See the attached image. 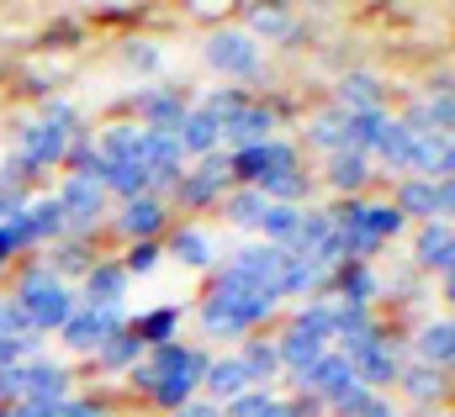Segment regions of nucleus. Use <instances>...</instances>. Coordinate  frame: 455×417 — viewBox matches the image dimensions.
Wrapping results in <instances>:
<instances>
[{"instance_id":"nucleus-1","label":"nucleus","mask_w":455,"mask_h":417,"mask_svg":"<svg viewBox=\"0 0 455 417\" xmlns=\"http://www.w3.org/2000/svg\"><path fill=\"white\" fill-rule=\"evenodd\" d=\"M228 169H233V180H243L249 191H259V185H270V180H281V175H291L302 164H297L291 143H254V148L228 153Z\"/></svg>"},{"instance_id":"nucleus-2","label":"nucleus","mask_w":455,"mask_h":417,"mask_svg":"<svg viewBox=\"0 0 455 417\" xmlns=\"http://www.w3.org/2000/svg\"><path fill=\"white\" fill-rule=\"evenodd\" d=\"M59 333H64L69 349L96 354L101 343H112L116 333H122V312H116V307H75V317H69Z\"/></svg>"},{"instance_id":"nucleus-3","label":"nucleus","mask_w":455,"mask_h":417,"mask_svg":"<svg viewBox=\"0 0 455 417\" xmlns=\"http://www.w3.org/2000/svg\"><path fill=\"white\" fill-rule=\"evenodd\" d=\"M451 196H455L451 180H440V185H435V180H408V185L397 191V201H392V207L403 211V216H424V222H435V216H440V222H445Z\"/></svg>"},{"instance_id":"nucleus-4","label":"nucleus","mask_w":455,"mask_h":417,"mask_svg":"<svg viewBox=\"0 0 455 417\" xmlns=\"http://www.w3.org/2000/svg\"><path fill=\"white\" fill-rule=\"evenodd\" d=\"M207 59H212L223 75H238V80H249V75L259 69V53H254V37H249V32H218V37L207 43Z\"/></svg>"},{"instance_id":"nucleus-5","label":"nucleus","mask_w":455,"mask_h":417,"mask_svg":"<svg viewBox=\"0 0 455 417\" xmlns=\"http://www.w3.org/2000/svg\"><path fill=\"white\" fill-rule=\"evenodd\" d=\"M122 327L132 333V343H138V349H164V343H175L180 307H154V312L132 317V322H122Z\"/></svg>"},{"instance_id":"nucleus-6","label":"nucleus","mask_w":455,"mask_h":417,"mask_svg":"<svg viewBox=\"0 0 455 417\" xmlns=\"http://www.w3.org/2000/svg\"><path fill=\"white\" fill-rule=\"evenodd\" d=\"M270 122H275V116L265 111V101H259V106H243L233 122H223V127H218V143H233V153H238V148H254V143H265Z\"/></svg>"},{"instance_id":"nucleus-7","label":"nucleus","mask_w":455,"mask_h":417,"mask_svg":"<svg viewBox=\"0 0 455 417\" xmlns=\"http://www.w3.org/2000/svg\"><path fill=\"white\" fill-rule=\"evenodd\" d=\"M122 291H127V270H122L116 259L85 270V307H116V302H122Z\"/></svg>"},{"instance_id":"nucleus-8","label":"nucleus","mask_w":455,"mask_h":417,"mask_svg":"<svg viewBox=\"0 0 455 417\" xmlns=\"http://www.w3.org/2000/svg\"><path fill=\"white\" fill-rule=\"evenodd\" d=\"M159 227H164V207L154 196H138L122 207V238H138V243H159Z\"/></svg>"},{"instance_id":"nucleus-9","label":"nucleus","mask_w":455,"mask_h":417,"mask_svg":"<svg viewBox=\"0 0 455 417\" xmlns=\"http://www.w3.org/2000/svg\"><path fill=\"white\" fill-rule=\"evenodd\" d=\"M175 143H180V153H202V159H207V153H218V122L202 116V111H186Z\"/></svg>"},{"instance_id":"nucleus-10","label":"nucleus","mask_w":455,"mask_h":417,"mask_svg":"<svg viewBox=\"0 0 455 417\" xmlns=\"http://www.w3.org/2000/svg\"><path fill=\"white\" fill-rule=\"evenodd\" d=\"M419 259L440 275H451V222H424L419 232Z\"/></svg>"},{"instance_id":"nucleus-11","label":"nucleus","mask_w":455,"mask_h":417,"mask_svg":"<svg viewBox=\"0 0 455 417\" xmlns=\"http://www.w3.org/2000/svg\"><path fill=\"white\" fill-rule=\"evenodd\" d=\"M413 143H419V138H413V132H408L403 122H387L371 153H381V159H387L392 169H403V164H413Z\"/></svg>"},{"instance_id":"nucleus-12","label":"nucleus","mask_w":455,"mask_h":417,"mask_svg":"<svg viewBox=\"0 0 455 417\" xmlns=\"http://www.w3.org/2000/svg\"><path fill=\"white\" fill-rule=\"evenodd\" d=\"M202 386V370H180V375H164L148 397H154V407H170V413H180L186 402H191V391Z\"/></svg>"},{"instance_id":"nucleus-13","label":"nucleus","mask_w":455,"mask_h":417,"mask_svg":"<svg viewBox=\"0 0 455 417\" xmlns=\"http://www.w3.org/2000/svg\"><path fill=\"white\" fill-rule=\"evenodd\" d=\"M202 386H207V391H218V397H243L249 375H243V365H238V359H207Z\"/></svg>"},{"instance_id":"nucleus-14","label":"nucleus","mask_w":455,"mask_h":417,"mask_svg":"<svg viewBox=\"0 0 455 417\" xmlns=\"http://www.w3.org/2000/svg\"><path fill=\"white\" fill-rule=\"evenodd\" d=\"M329 180L339 191H360L371 180V159L365 153H329Z\"/></svg>"},{"instance_id":"nucleus-15","label":"nucleus","mask_w":455,"mask_h":417,"mask_svg":"<svg viewBox=\"0 0 455 417\" xmlns=\"http://www.w3.org/2000/svg\"><path fill=\"white\" fill-rule=\"evenodd\" d=\"M297 222H302V211H297V207H275V201H265V211H259V222H254V227L286 248V243H291V232H297Z\"/></svg>"},{"instance_id":"nucleus-16","label":"nucleus","mask_w":455,"mask_h":417,"mask_svg":"<svg viewBox=\"0 0 455 417\" xmlns=\"http://www.w3.org/2000/svg\"><path fill=\"white\" fill-rule=\"evenodd\" d=\"M170 254H175L180 264H207V259H212V243H207L202 227H180V232H170Z\"/></svg>"},{"instance_id":"nucleus-17","label":"nucleus","mask_w":455,"mask_h":417,"mask_svg":"<svg viewBox=\"0 0 455 417\" xmlns=\"http://www.w3.org/2000/svg\"><path fill=\"white\" fill-rule=\"evenodd\" d=\"M419 349H424V365L429 370H445L451 365V322H429L419 333Z\"/></svg>"},{"instance_id":"nucleus-18","label":"nucleus","mask_w":455,"mask_h":417,"mask_svg":"<svg viewBox=\"0 0 455 417\" xmlns=\"http://www.w3.org/2000/svg\"><path fill=\"white\" fill-rule=\"evenodd\" d=\"M243 106H254V101H249V90H238V85H228V90H212V96L202 101V116H212V122L223 127V122H233V116H238Z\"/></svg>"},{"instance_id":"nucleus-19","label":"nucleus","mask_w":455,"mask_h":417,"mask_svg":"<svg viewBox=\"0 0 455 417\" xmlns=\"http://www.w3.org/2000/svg\"><path fill=\"white\" fill-rule=\"evenodd\" d=\"M238 365H243V375H249V381H254V375H275V370H281L275 343H265V338H254V343L243 349V359H238Z\"/></svg>"},{"instance_id":"nucleus-20","label":"nucleus","mask_w":455,"mask_h":417,"mask_svg":"<svg viewBox=\"0 0 455 417\" xmlns=\"http://www.w3.org/2000/svg\"><path fill=\"white\" fill-rule=\"evenodd\" d=\"M132 359H138V343H132V333H127V327L116 333L112 343H101V349H96V365H101V370H122V365H132Z\"/></svg>"},{"instance_id":"nucleus-21","label":"nucleus","mask_w":455,"mask_h":417,"mask_svg":"<svg viewBox=\"0 0 455 417\" xmlns=\"http://www.w3.org/2000/svg\"><path fill=\"white\" fill-rule=\"evenodd\" d=\"M259 211H265V196H259V191H249V185H243L233 201H223V216H228V222H243V227H254V222H259Z\"/></svg>"},{"instance_id":"nucleus-22","label":"nucleus","mask_w":455,"mask_h":417,"mask_svg":"<svg viewBox=\"0 0 455 417\" xmlns=\"http://www.w3.org/2000/svg\"><path fill=\"white\" fill-rule=\"evenodd\" d=\"M96 259H91V248L85 243H64V248H53V280L59 275H80V270H91Z\"/></svg>"},{"instance_id":"nucleus-23","label":"nucleus","mask_w":455,"mask_h":417,"mask_svg":"<svg viewBox=\"0 0 455 417\" xmlns=\"http://www.w3.org/2000/svg\"><path fill=\"white\" fill-rule=\"evenodd\" d=\"M403 381H408L413 397H440V391H445V370H429V365H424V370H408Z\"/></svg>"},{"instance_id":"nucleus-24","label":"nucleus","mask_w":455,"mask_h":417,"mask_svg":"<svg viewBox=\"0 0 455 417\" xmlns=\"http://www.w3.org/2000/svg\"><path fill=\"white\" fill-rule=\"evenodd\" d=\"M254 32L286 43V37H291V16H286V11H254Z\"/></svg>"},{"instance_id":"nucleus-25","label":"nucleus","mask_w":455,"mask_h":417,"mask_svg":"<svg viewBox=\"0 0 455 417\" xmlns=\"http://www.w3.org/2000/svg\"><path fill=\"white\" fill-rule=\"evenodd\" d=\"M159 254H164L159 243H132V248H127V259H122V270H127V275H143V270H154V264H159Z\"/></svg>"},{"instance_id":"nucleus-26","label":"nucleus","mask_w":455,"mask_h":417,"mask_svg":"<svg viewBox=\"0 0 455 417\" xmlns=\"http://www.w3.org/2000/svg\"><path fill=\"white\" fill-rule=\"evenodd\" d=\"M270 407H275L270 391H243V397H233V417H265Z\"/></svg>"},{"instance_id":"nucleus-27","label":"nucleus","mask_w":455,"mask_h":417,"mask_svg":"<svg viewBox=\"0 0 455 417\" xmlns=\"http://www.w3.org/2000/svg\"><path fill=\"white\" fill-rule=\"evenodd\" d=\"M43 43H48V48H53V43H80V27H75V21H59V32H48Z\"/></svg>"},{"instance_id":"nucleus-28","label":"nucleus","mask_w":455,"mask_h":417,"mask_svg":"<svg viewBox=\"0 0 455 417\" xmlns=\"http://www.w3.org/2000/svg\"><path fill=\"white\" fill-rule=\"evenodd\" d=\"M265 417H297V413H291V402H275V407H270Z\"/></svg>"}]
</instances>
